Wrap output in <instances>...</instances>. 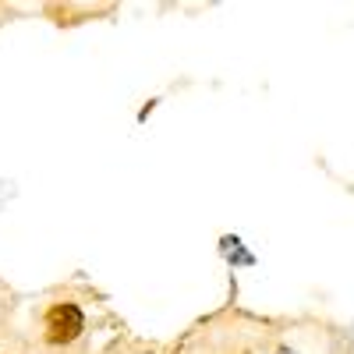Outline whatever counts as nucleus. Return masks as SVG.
Returning a JSON list of instances; mask_svg holds the SVG:
<instances>
[{
    "instance_id": "nucleus-2",
    "label": "nucleus",
    "mask_w": 354,
    "mask_h": 354,
    "mask_svg": "<svg viewBox=\"0 0 354 354\" xmlns=\"http://www.w3.org/2000/svg\"><path fill=\"white\" fill-rule=\"evenodd\" d=\"M220 252H223V259L230 262V266H255V255L252 252H245V241L241 238H230V234H223L220 238Z\"/></svg>"
},
{
    "instance_id": "nucleus-1",
    "label": "nucleus",
    "mask_w": 354,
    "mask_h": 354,
    "mask_svg": "<svg viewBox=\"0 0 354 354\" xmlns=\"http://www.w3.org/2000/svg\"><path fill=\"white\" fill-rule=\"evenodd\" d=\"M85 333V312L75 301H53L43 312V340L50 347H71Z\"/></svg>"
},
{
    "instance_id": "nucleus-3",
    "label": "nucleus",
    "mask_w": 354,
    "mask_h": 354,
    "mask_svg": "<svg viewBox=\"0 0 354 354\" xmlns=\"http://www.w3.org/2000/svg\"><path fill=\"white\" fill-rule=\"evenodd\" d=\"M273 354H301V351H298V347H290V344L283 340V344H277V347H273Z\"/></svg>"
}]
</instances>
